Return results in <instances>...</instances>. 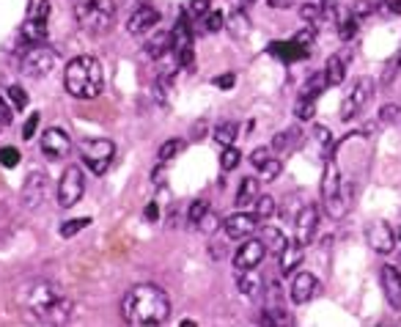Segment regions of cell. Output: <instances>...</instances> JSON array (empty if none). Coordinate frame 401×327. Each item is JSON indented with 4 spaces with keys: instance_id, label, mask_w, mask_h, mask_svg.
Returning a JSON list of instances; mask_svg holds the SVG:
<instances>
[{
    "instance_id": "obj_1",
    "label": "cell",
    "mask_w": 401,
    "mask_h": 327,
    "mask_svg": "<svg viewBox=\"0 0 401 327\" xmlns=\"http://www.w3.org/2000/svg\"><path fill=\"white\" fill-rule=\"evenodd\" d=\"M17 297L28 316L42 325H66L75 314V302L50 280H30L20 289Z\"/></svg>"
},
{
    "instance_id": "obj_2",
    "label": "cell",
    "mask_w": 401,
    "mask_h": 327,
    "mask_svg": "<svg viewBox=\"0 0 401 327\" xmlns=\"http://www.w3.org/2000/svg\"><path fill=\"white\" fill-rule=\"evenodd\" d=\"M121 314H124L126 322L135 327L162 325L171 316V300L160 286L140 283V286H132L126 292L124 302H121Z\"/></svg>"
},
{
    "instance_id": "obj_3",
    "label": "cell",
    "mask_w": 401,
    "mask_h": 327,
    "mask_svg": "<svg viewBox=\"0 0 401 327\" xmlns=\"http://www.w3.org/2000/svg\"><path fill=\"white\" fill-rule=\"evenodd\" d=\"M64 85L75 100H97L104 88L100 61L91 55H80L75 61H69L64 72Z\"/></svg>"
},
{
    "instance_id": "obj_4",
    "label": "cell",
    "mask_w": 401,
    "mask_h": 327,
    "mask_svg": "<svg viewBox=\"0 0 401 327\" xmlns=\"http://www.w3.org/2000/svg\"><path fill=\"white\" fill-rule=\"evenodd\" d=\"M75 20L88 36H104L116 23L113 0H75Z\"/></svg>"
},
{
    "instance_id": "obj_5",
    "label": "cell",
    "mask_w": 401,
    "mask_h": 327,
    "mask_svg": "<svg viewBox=\"0 0 401 327\" xmlns=\"http://www.w3.org/2000/svg\"><path fill=\"white\" fill-rule=\"evenodd\" d=\"M322 198L325 209L333 220L344 218L349 209V187L341 177V168L333 157H325V177H322Z\"/></svg>"
},
{
    "instance_id": "obj_6",
    "label": "cell",
    "mask_w": 401,
    "mask_h": 327,
    "mask_svg": "<svg viewBox=\"0 0 401 327\" xmlns=\"http://www.w3.org/2000/svg\"><path fill=\"white\" fill-rule=\"evenodd\" d=\"M113 154H116L113 141H104V138H88V141L80 143V157H83V162H85L97 177H102V174L110 168Z\"/></svg>"
},
{
    "instance_id": "obj_7",
    "label": "cell",
    "mask_w": 401,
    "mask_h": 327,
    "mask_svg": "<svg viewBox=\"0 0 401 327\" xmlns=\"http://www.w3.org/2000/svg\"><path fill=\"white\" fill-rule=\"evenodd\" d=\"M374 97V80L371 77H360L354 80V85L349 88V94L341 102V121H352L357 113L366 110V105Z\"/></svg>"
},
{
    "instance_id": "obj_8",
    "label": "cell",
    "mask_w": 401,
    "mask_h": 327,
    "mask_svg": "<svg viewBox=\"0 0 401 327\" xmlns=\"http://www.w3.org/2000/svg\"><path fill=\"white\" fill-rule=\"evenodd\" d=\"M47 17H50V0H39V3H33V8H30V14H28L25 25H23V39H25L28 44L33 47V44H44V39H47Z\"/></svg>"
},
{
    "instance_id": "obj_9",
    "label": "cell",
    "mask_w": 401,
    "mask_h": 327,
    "mask_svg": "<svg viewBox=\"0 0 401 327\" xmlns=\"http://www.w3.org/2000/svg\"><path fill=\"white\" fill-rule=\"evenodd\" d=\"M85 193V177H83V168L80 165H69L61 177L58 184V206L61 209H72Z\"/></svg>"
},
{
    "instance_id": "obj_10",
    "label": "cell",
    "mask_w": 401,
    "mask_h": 327,
    "mask_svg": "<svg viewBox=\"0 0 401 327\" xmlns=\"http://www.w3.org/2000/svg\"><path fill=\"white\" fill-rule=\"evenodd\" d=\"M55 52L44 44H33L30 50L23 55V75L30 77V80H42L47 77L55 69Z\"/></svg>"
},
{
    "instance_id": "obj_11",
    "label": "cell",
    "mask_w": 401,
    "mask_h": 327,
    "mask_svg": "<svg viewBox=\"0 0 401 327\" xmlns=\"http://www.w3.org/2000/svg\"><path fill=\"white\" fill-rule=\"evenodd\" d=\"M39 146H42V151H44V157H50V160H61V157H66V154L72 151V138H69V132H66V129H61V126H50V129H44V135H42Z\"/></svg>"
},
{
    "instance_id": "obj_12",
    "label": "cell",
    "mask_w": 401,
    "mask_h": 327,
    "mask_svg": "<svg viewBox=\"0 0 401 327\" xmlns=\"http://www.w3.org/2000/svg\"><path fill=\"white\" fill-rule=\"evenodd\" d=\"M316 228H319V209L313 203H305L294 218V239L302 245H311L316 239Z\"/></svg>"
},
{
    "instance_id": "obj_13",
    "label": "cell",
    "mask_w": 401,
    "mask_h": 327,
    "mask_svg": "<svg viewBox=\"0 0 401 327\" xmlns=\"http://www.w3.org/2000/svg\"><path fill=\"white\" fill-rule=\"evenodd\" d=\"M267 256V248L261 239H245V245H239V251L234 256V267L237 270H256Z\"/></svg>"
},
{
    "instance_id": "obj_14",
    "label": "cell",
    "mask_w": 401,
    "mask_h": 327,
    "mask_svg": "<svg viewBox=\"0 0 401 327\" xmlns=\"http://www.w3.org/2000/svg\"><path fill=\"white\" fill-rule=\"evenodd\" d=\"M44 196H47V177H44L42 171L28 174L25 184H23V193H20L23 206H25V209H36L39 203L44 201Z\"/></svg>"
},
{
    "instance_id": "obj_15",
    "label": "cell",
    "mask_w": 401,
    "mask_h": 327,
    "mask_svg": "<svg viewBox=\"0 0 401 327\" xmlns=\"http://www.w3.org/2000/svg\"><path fill=\"white\" fill-rule=\"evenodd\" d=\"M319 292V280L311 275V273H297L292 278V286H289V297L294 305H305L316 297Z\"/></svg>"
},
{
    "instance_id": "obj_16",
    "label": "cell",
    "mask_w": 401,
    "mask_h": 327,
    "mask_svg": "<svg viewBox=\"0 0 401 327\" xmlns=\"http://www.w3.org/2000/svg\"><path fill=\"white\" fill-rule=\"evenodd\" d=\"M366 239L376 253H390L396 248V237H393V228L382 220H374L371 226L366 228Z\"/></svg>"
},
{
    "instance_id": "obj_17",
    "label": "cell",
    "mask_w": 401,
    "mask_h": 327,
    "mask_svg": "<svg viewBox=\"0 0 401 327\" xmlns=\"http://www.w3.org/2000/svg\"><path fill=\"white\" fill-rule=\"evenodd\" d=\"M223 228H226V234L231 239H248L253 231L258 228V218L251 215V212H237L228 220H223Z\"/></svg>"
},
{
    "instance_id": "obj_18",
    "label": "cell",
    "mask_w": 401,
    "mask_h": 327,
    "mask_svg": "<svg viewBox=\"0 0 401 327\" xmlns=\"http://www.w3.org/2000/svg\"><path fill=\"white\" fill-rule=\"evenodd\" d=\"M379 280H382V295H385V300L390 302V308H401V275L396 267H390V264H382V270H379Z\"/></svg>"
},
{
    "instance_id": "obj_19",
    "label": "cell",
    "mask_w": 401,
    "mask_h": 327,
    "mask_svg": "<svg viewBox=\"0 0 401 327\" xmlns=\"http://www.w3.org/2000/svg\"><path fill=\"white\" fill-rule=\"evenodd\" d=\"M157 23H160L157 8H151V6H140V8H135V11H132V17L126 20V30H129L132 36H143V33H149Z\"/></svg>"
},
{
    "instance_id": "obj_20",
    "label": "cell",
    "mask_w": 401,
    "mask_h": 327,
    "mask_svg": "<svg viewBox=\"0 0 401 327\" xmlns=\"http://www.w3.org/2000/svg\"><path fill=\"white\" fill-rule=\"evenodd\" d=\"M302 256H305V245L297 242V239H286L283 251L277 253V258H280V273H283V275L294 273V267L302 264Z\"/></svg>"
},
{
    "instance_id": "obj_21",
    "label": "cell",
    "mask_w": 401,
    "mask_h": 327,
    "mask_svg": "<svg viewBox=\"0 0 401 327\" xmlns=\"http://www.w3.org/2000/svg\"><path fill=\"white\" fill-rule=\"evenodd\" d=\"M322 72H325L327 88L341 85V83H344V77H347V55H330Z\"/></svg>"
},
{
    "instance_id": "obj_22",
    "label": "cell",
    "mask_w": 401,
    "mask_h": 327,
    "mask_svg": "<svg viewBox=\"0 0 401 327\" xmlns=\"http://www.w3.org/2000/svg\"><path fill=\"white\" fill-rule=\"evenodd\" d=\"M184 47H193V30H190V20L187 14L176 23V28L171 30V50H184Z\"/></svg>"
},
{
    "instance_id": "obj_23",
    "label": "cell",
    "mask_w": 401,
    "mask_h": 327,
    "mask_svg": "<svg viewBox=\"0 0 401 327\" xmlns=\"http://www.w3.org/2000/svg\"><path fill=\"white\" fill-rule=\"evenodd\" d=\"M270 52L277 55V58H283V61H300V58H305L311 50L294 44V39H292V42H275V44H270Z\"/></svg>"
},
{
    "instance_id": "obj_24",
    "label": "cell",
    "mask_w": 401,
    "mask_h": 327,
    "mask_svg": "<svg viewBox=\"0 0 401 327\" xmlns=\"http://www.w3.org/2000/svg\"><path fill=\"white\" fill-rule=\"evenodd\" d=\"M256 198H258V179L245 177L242 184H239V190H237V206L245 209V206H251Z\"/></svg>"
},
{
    "instance_id": "obj_25",
    "label": "cell",
    "mask_w": 401,
    "mask_h": 327,
    "mask_svg": "<svg viewBox=\"0 0 401 327\" xmlns=\"http://www.w3.org/2000/svg\"><path fill=\"white\" fill-rule=\"evenodd\" d=\"M168 50H171V33H165V30L154 33L149 42H146V55L149 58H162Z\"/></svg>"
},
{
    "instance_id": "obj_26",
    "label": "cell",
    "mask_w": 401,
    "mask_h": 327,
    "mask_svg": "<svg viewBox=\"0 0 401 327\" xmlns=\"http://www.w3.org/2000/svg\"><path fill=\"white\" fill-rule=\"evenodd\" d=\"M261 242H264V248L273 253H280L283 251V245H286V237H283V231L275 226H264L261 228Z\"/></svg>"
},
{
    "instance_id": "obj_27",
    "label": "cell",
    "mask_w": 401,
    "mask_h": 327,
    "mask_svg": "<svg viewBox=\"0 0 401 327\" xmlns=\"http://www.w3.org/2000/svg\"><path fill=\"white\" fill-rule=\"evenodd\" d=\"M327 88V80H325V72H319V75H311L308 77V83L300 88V97L305 100H319V94Z\"/></svg>"
},
{
    "instance_id": "obj_28",
    "label": "cell",
    "mask_w": 401,
    "mask_h": 327,
    "mask_svg": "<svg viewBox=\"0 0 401 327\" xmlns=\"http://www.w3.org/2000/svg\"><path fill=\"white\" fill-rule=\"evenodd\" d=\"M237 132H239L237 121H223V124L215 126V141H217L220 146H234V141H237Z\"/></svg>"
},
{
    "instance_id": "obj_29",
    "label": "cell",
    "mask_w": 401,
    "mask_h": 327,
    "mask_svg": "<svg viewBox=\"0 0 401 327\" xmlns=\"http://www.w3.org/2000/svg\"><path fill=\"white\" fill-rule=\"evenodd\" d=\"M261 289V278L256 275V270H242V278H239V292L245 297H256Z\"/></svg>"
},
{
    "instance_id": "obj_30",
    "label": "cell",
    "mask_w": 401,
    "mask_h": 327,
    "mask_svg": "<svg viewBox=\"0 0 401 327\" xmlns=\"http://www.w3.org/2000/svg\"><path fill=\"white\" fill-rule=\"evenodd\" d=\"M297 135H300L297 129H286V132H280L275 141H273V146H270L273 154H283V151H289L292 146H297V141H300Z\"/></svg>"
},
{
    "instance_id": "obj_31",
    "label": "cell",
    "mask_w": 401,
    "mask_h": 327,
    "mask_svg": "<svg viewBox=\"0 0 401 327\" xmlns=\"http://www.w3.org/2000/svg\"><path fill=\"white\" fill-rule=\"evenodd\" d=\"M253 206H256V212H253V215H256L258 220H270V218L275 215V209H277L275 198H273V196H258V198L253 201Z\"/></svg>"
},
{
    "instance_id": "obj_32",
    "label": "cell",
    "mask_w": 401,
    "mask_h": 327,
    "mask_svg": "<svg viewBox=\"0 0 401 327\" xmlns=\"http://www.w3.org/2000/svg\"><path fill=\"white\" fill-rule=\"evenodd\" d=\"M294 113H297V119H300V121H311V119H313V113H316V100L297 97V102H294Z\"/></svg>"
},
{
    "instance_id": "obj_33",
    "label": "cell",
    "mask_w": 401,
    "mask_h": 327,
    "mask_svg": "<svg viewBox=\"0 0 401 327\" xmlns=\"http://www.w3.org/2000/svg\"><path fill=\"white\" fill-rule=\"evenodd\" d=\"M184 149V141H179V138H174V141H165L162 146H160V151H157V157L162 160V162H168V160H174L179 151Z\"/></svg>"
},
{
    "instance_id": "obj_34",
    "label": "cell",
    "mask_w": 401,
    "mask_h": 327,
    "mask_svg": "<svg viewBox=\"0 0 401 327\" xmlns=\"http://www.w3.org/2000/svg\"><path fill=\"white\" fill-rule=\"evenodd\" d=\"M239 160H242V154L234 149V146H223V154H220V168L223 171H234L239 165Z\"/></svg>"
},
{
    "instance_id": "obj_35",
    "label": "cell",
    "mask_w": 401,
    "mask_h": 327,
    "mask_svg": "<svg viewBox=\"0 0 401 327\" xmlns=\"http://www.w3.org/2000/svg\"><path fill=\"white\" fill-rule=\"evenodd\" d=\"M212 206H209V201H203V198H198V201H193L190 203V209H187V220L193 223V226H198L200 223V218L209 212Z\"/></svg>"
},
{
    "instance_id": "obj_36",
    "label": "cell",
    "mask_w": 401,
    "mask_h": 327,
    "mask_svg": "<svg viewBox=\"0 0 401 327\" xmlns=\"http://www.w3.org/2000/svg\"><path fill=\"white\" fill-rule=\"evenodd\" d=\"M300 17L308 23V25H316V20H322V3H305L300 8Z\"/></svg>"
},
{
    "instance_id": "obj_37",
    "label": "cell",
    "mask_w": 401,
    "mask_h": 327,
    "mask_svg": "<svg viewBox=\"0 0 401 327\" xmlns=\"http://www.w3.org/2000/svg\"><path fill=\"white\" fill-rule=\"evenodd\" d=\"M313 138H316V143L322 146V151H325V157H330V151H333V138H330V129L322 124L313 126Z\"/></svg>"
},
{
    "instance_id": "obj_38",
    "label": "cell",
    "mask_w": 401,
    "mask_h": 327,
    "mask_svg": "<svg viewBox=\"0 0 401 327\" xmlns=\"http://www.w3.org/2000/svg\"><path fill=\"white\" fill-rule=\"evenodd\" d=\"M20 160H23V154L17 149H11V146H3V149H0V165H3V168H17Z\"/></svg>"
},
{
    "instance_id": "obj_39",
    "label": "cell",
    "mask_w": 401,
    "mask_h": 327,
    "mask_svg": "<svg viewBox=\"0 0 401 327\" xmlns=\"http://www.w3.org/2000/svg\"><path fill=\"white\" fill-rule=\"evenodd\" d=\"M91 223V218H75V220H66L64 226H61V237H75L77 231H83V228Z\"/></svg>"
},
{
    "instance_id": "obj_40",
    "label": "cell",
    "mask_w": 401,
    "mask_h": 327,
    "mask_svg": "<svg viewBox=\"0 0 401 327\" xmlns=\"http://www.w3.org/2000/svg\"><path fill=\"white\" fill-rule=\"evenodd\" d=\"M270 160H273V149H270V146H258V149H253V154H251L253 168H258V171H261Z\"/></svg>"
},
{
    "instance_id": "obj_41",
    "label": "cell",
    "mask_w": 401,
    "mask_h": 327,
    "mask_svg": "<svg viewBox=\"0 0 401 327\" xmlns=\"http://www.w3.org/2000/svg\"><path fill=\"white\" fill-rule=\"evenodd\" d=\"M8 102H11V107H17V110H25V107H28L25 88H20V85H11V88H8Z\"/></svg>"
},
{
    "instance_id": "obj_42",
    "label": "cell",
    "mask_w": 401,
    "mask_h": 327,
    "mask_svg": "<svg viewBox=\"0 0 401 327\" xmlns=\"http://www.w3.org/2000/svg\"><path fill=\"white\" fill-rule=\"evenodd\" d=\"M371 11H374L371 0H354V6H352V17H354V20H366Z\"/></svg>"
},
{
    "instance_id": "obj_43",
    "label": "cell",
    "mask_w": 401,
    "mask_h": 327,
    "mask_svg": "<svg viewBox=\"0 0 401 327\" xmlns=\"http://www.w3.org/2000/svg\"><path fill=\"white\" fill-rule=\"evenodd\" d=\"M280 168H283V162H280L277 157H273V160H270V162L261 168V174H264V179H267V182H273V179L280 174Z\"/></svg>"
},
{
    "instance_id": "obj_44",
    "label": "cell",
    "mask_w": 401,
    "mask_h": 327,
    "mask_svg": "<svg viewBox=\"0 0 401 327\" xmlns=\"http://www.w3.org/2000/svg\"><path fill=\"white\" fill-rule=\"evenodd\" d=\"M39 113H30V119L25 121V126H23V138L25 141H33V135H36V129H39Z\"/></svg>"
},
{
    "instance_id": "obj_45",
    "label": "cell",
    "mask_w": 401,
    "mask_h": 327,
    "mask_svg": "<svg viewBox=\"0 0 401 327\" xmlns=\"http://www.w3.org/2000/svg\"><path fill=\"white\" fill-rule=\"evenodd\" d=\"M399 119V107L396 105H385L382 110H379V124H390V121H396Z\"/></svg>"
},
{
    "instance_id": "obj_46",
    "label": "cell",
    "mask_w": 401,
    "mask_h": 327,
    "mask_svg": "<svg viewBox=\"0 0 401 327\" xmlns=\"http://www.w3.org/2000/svg\"><path fill=\"white\" fill-rule=\"evenodd\" d=\"M217 223H220V220H217V215H215V212H212V209H209V212H206V215H203V218H200L198 228H200V231H206V234H212V231H215V228H217Z\"/></svg>"
},
{
    "instance_id": "obj_47",
    "label": "cell",
    "mask_w": 401,
    "mask_h": 327,
    "mask_svg": "<svg viewBox=\"0 0 401 327\" xmlns=\"http://www.w3.org/2000/svg\"><path fill=\"white\" fill-rule=\"evenodd\" d=\"M203 25H206L209 33H217V30L223 28V14H220V11H212V14L203 20Z\"/></svg>"
},
{
    "instance_id": "obj_48",
    "label": "cell",
    "mask_w": 401,
    "mask_h": 327,
    "mask_svg": "<svg viewBox=\"0 0 401 327\" xmlns=\"http://www.w3.org/2000/svg\"><path fill=\"white\" fill-rule=\"evenodd\" d=\"M231 30H234V36H245V33H248V17H245V14H234Z\"/></svg>"
},
{
    "instance_id": "obj_49",
    "label": "cell",
    "mask_w": 401,
    "mask_h": 327,
    "mask_svg": "<svg viewBox=\"0 0 401 327\" xmlns=\"http://www.w3.org/2000/svg\"><path fill=\"white\" fill-rule=\"evenodd\" d=\"M209 3H212V0H193V3H190V8H187V14H190V17H200V14H206Z\"/></svg>"
},
{
    "instance_id": "obj_50",
    "label": "cell",
    "mask_w": 401,
    "mask_h": 327,
    "mask_svg": "<svg viewBox=\"0 0 401 327\" xmlns=\"http://www.w3.org/2000/svg\"><path fill=\"white\" fill-rule=\"evenodd\" d=\"M0 121L8 126L11 121H14V110H11V105L0 97Z\"/></svg>"
},
{
    "instance_id": "obj_51",
    "label": "cell",
    "mask_w": 401,
    "mask_h": 327,
    "mask_svg": "<svg viewBox=\"0 0 401 327\" xmlns=\"http://www.w3.org/2000/svg\"><path fill=\"white\" fill-rule=\"evenodd\" d=\"M354 30H357V20H354V17H349V20L341 25V30H338V33H341V39H352V36H354Z\"/></svg>"
},
{
    "instance_id": "obj_52",
    "label": "cell",
    "mask_w": 401,
    "mask_h": 327,
    "mask_svg": "<svg viewBox=\"0 0 401 327\" xmlns=\"http://www.w3.org/2000/svg\"><path fill=\"white\" fill-rule=\"evenodd\" d=\"M217 88H223V91H228V88H234V83H237V77L234 75H220V77H215L212 80Z\"/></svg>"
},
{
    "instance_id": "obj_53",
    "label": "cell",
    "mask_w": 401,
    "mask_h": 327,
    "mask_svg": "<svg viewBox=\"0 0 401 327\" xmlns=\"http://www.w3.org/2000/svg\"><path fill=\"white\" fill-rule=\"evenodd\" d=\"M270 6L273 8H289V6H294V0H270Z\"/></svg>"
},
{
    "instance_id": "obj_54",
    "label": "cell",
    "mask_w": 401,
    "mask_h": 327,
    "mask_svg": "<svg viewBox=\"0 0 401 327\" xmlns=\"http://www.w3.org/2000/svg\"><path fill=\"white\" fill-rule=\"evenodd\" d=\"M203 129H206V121H198V124H196V129H193V132H196V135H193L196 141H200V138H203V135H200Z\"/></svg>"
},
{
    "instance_id": "obj_55",
    "label": "cell",
    "mask_w": 401,
    "mask_h": 327,
    "mask_svg": "<svg viewBox=\"0 0 401 327\" xmlns=\"http://www.w3.org/2000/svg\"><path fill=\"white\" fill-rule=\"evenodd\" d=\"M146 218H149V220H157V203L146 206Z\"/></svg>"
},
{
    "instance_id": "obj_56",
    "label": "cell",
    "mask_w": 401,
    "mask_h": 327,
    "mask_svg": "<svg viewBox=\"0 0 401 327\" xmlns=\"http://www.w3.org/2000/svg\"><path fill=\"white\" fill-rule=\"evenodd\" d=\"M390 3H393V6H390V8H393V11H396V14H401V0H390Z\"/></svg>"
},
{
    "instance_id": "obj_57",
    "label": "cell",
    "mask_w": 401,
    "mask_h": 327,
    "mask_svg": "<svg viewBox=\"0 0 401 327\" xmlns=\"http://www.w3.org/2000/svg\"><path fill=\"white\" fill-rule=\"evenodd\" d=\"M242 3H256V0H242Z\"/></svg>"
},
{
    "instance_id": "obj_58",
    "label": "cell",
    "mask_w": 401,
    "mask_h": 327,
    "mask_svg": "<svg viewBox=\"0 0 401 327\" xmlns=\"http://www.w3.org/2000/svg\"><path fill=\"white\" fill-rule=\"evenodd\" d=\"M3 126H6V124H3V121H0V129H3Z\"/></svg>"
}]
</instances>
